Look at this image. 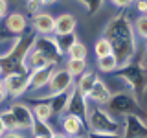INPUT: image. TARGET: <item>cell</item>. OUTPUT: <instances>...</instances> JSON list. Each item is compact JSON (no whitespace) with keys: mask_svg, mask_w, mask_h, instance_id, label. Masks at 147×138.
Returning a JSON list of instances; mask_svg holds the SVG:
<instances>
[{"mask_svg":"<svg viewBox=\"0 0 147 138\" xmlns=\"http://www.w3.org/2000/svg\"><path fill=\"white\" fill-rule=\"evenodd\" d=\"M103 37H107L110 41L119 66H125V64L131 63V59H134V52H136L134 30H132V24L125 13H121L119 17L112 18L109 22Z\"/></svg>","mask_w":147,"mask_h":138,"instance_id":"cell-1","label":"cell"},{"mask_svg":"<svg viewBox=\"0 0 147 138\" xmlns=\"http://www.w3.org/2000/svg\"><path fill=\"white\" fill-rule=\"evenodd\" d=\"M86 127L90 131H99V133H121V122L103 105L90 103L88 116H86Z\"/></svg>","mask_w":147,"mask_h":138,"instance_id":"cell-2","label":"cell"},{"mask_svg":"<svg viewBox=\"0 0 147 138\" xmlns=\"http://www.w3.org/2000/svg\"><path fill=\"white\" fill-rule=\"evenodd\" d=\"M74 85H76V83H74V76L66 70V68H61V66L57 64V68L53 70L52 77H50V81H48V85H46V89H48V90L42 92V94H33L31 98L42 101V99H48L52 94H57V92H64V90H70Z\"/></svg>","mask_w":147,"mask_h":138,"instance_id":"cell-3","label":"cell"},{"mask_svg":"<svg viewBox=\"0 0 147 138\" xmlns=\"http://www.w3.org/2000/svg\"><path fill=\"white\" fill-rule=\"evenodd\" d=\"M2 87H4V90H6L7 96H11V98H20L22 94L28 92V87H30V74L24 72V70L9 72L2 79Z\"/></svg>","mask_w":147,"mask_h":138,"instance_id":"cell-4","label":"cell"},{"mask_svg":"<svg viewBox=\"0 0 147 138\" xmlns=\"http://www.w3.org/2000/svg\"><path fill=\"white\" fill-rule=\"evenodd\" d=\"M107 109L114 116H127V114H136L138 110V103L132 96L125 94V92H119V94H112L107 103Z\"/></svg>","mask_w":147,"mask_h":138,"instance_id":"cell-5","label":"cell"},{"mask_svg":"<svg viewBox=\"0 0 147 138\" xmlns=\"http://www.w3.org/2000/svg\"><path fill=\"white\" fill-rule=\"evenodd\" d=\"M121 127H123L121 138H147V123L138 114L123 116Z\"/></svg>","mask_w":147,"mask_h":138,"instance_id":"cell-6","label":"cell"},{"mask_svg":"<svg viewBox=\"0 0 147 138\" xmlns=\"http://www.w3.org/2000/svg\"><path fill=\"white\" fill-rule=\"evenodd\" d=\"M9 110H11L13 116H15L18 129H20V131H26V133H31L33 123H35V116H33V110H31L30 105L22 103V101H15V103H11Z\"/></svg>","mask_w":147,"mask_h":138,"instance_id":"cell-7","label":"cell"},{"mask_svg":"<svg viewBox=\"0 0 147 138\" xmlns=\"http://www.w3.org/2000/svg\"><path fill=\"white\" fill-rule=\"evenodd\" d=\"M55 68H57V63H50V64H46V66L39 68V70L30 72V87H28V92L33 96V94L42 90L44 87L48 85V81H50V77H52Z\"/></svg>","mask_w":147,"mask_h":138,"instance_id":"cell-8","label":"cell"},{"mask_svg":"<svg viewBox=\"0 0 147 138\" xmlns=\"http://www.w3.org/2000/svg\"><path fill=\"white\" fill-rule=\"evenodd\" d=\"M88 109H90V101L86 99V96H85V94H81V92L76 89V85H74V89H70V99H68L66 112L77 114V116L83 118V120H85V123H86Z\"/></svg>","mask_w":147,"mask_h":138,"instance_id":"cell-9","label":"cell"},{"mask_svg":"<svg viewBox=\"0 0 147 138\" xmlns=\"http://www.w3.org/2000/svg\"><path fill=\"white\" fill-rule=\"evenodd\" d=\"M85 120L79 118L77 114L64 112L61 116V131L66 136H85Z\"/></svg>","mask_w":147,"mask_h":138,"instance_id":"cell-10","label":"cell"},{"mask_svg":"<svg viewBox=\"0 0 147 138\" xmlns=\"http://www.w3.org/2000/svg\"><path fill=\"white\" fill-rule=\"evenodd\" d=\"M31 26H33L37 35L50 37V35H53V30H55V17L50 11H44L42 9V11H39L37 15H33Z\"/></svg>","mask_w":147,"mask_h":138,"instance_id":"cell-11","label":"cell"},{"mask_svg":"<svg viewBox=\"0 0 147 138\" xmlns=\"http://www.w3.org/2000/svg\"><path fill=\"white\" fill-rule=\"evenodd\" d=\"M28 28V17L22 11H11L4 17V30L9 35H17L20 37Z\"/></svg>","mask_w":147,"mask_h":138,"instance_id":"cell-12","label":"cell"},{"mask_svg":"<svg viewBox=\"0 0 147 138\" xmlns=\"http://www.w3.org/2000/svg\"><path fill=\"white\" fill-rule=\"evenodd\" d=\"M110 96H112V92H110L109 85L103 79L98 77V81L94 83V87H92L88 90V94H86V99H88L92 105H103V107H107Z\"/></svg>","mask_w":147,"mask_h":138,"instance_id":"cell-13","label":"cell"},{"mask_svg":"<svg viewBox=\"0 0 147 138\" xmlns=\"http://www.w3.org/2000/svg\"><path fill=\"white\" fill-rule=\"evenodd\" d=\"M76 26H77V18L74 17L72 13L64 11L59 17H55L53 35H68V33H74V31H76Z\"/></svg>","mask_w":147,"mask_h":138,"instance_id":"cell-14","label":"cell"},{"mask_svg":"<svg viewBox=\"0 0 147 138\" xmlns=\"http://www.w3.org/2000/svg\"><path fill=\"white\" fill-rule=\"evenodd\" d=\"M68 99H70V90H64V92H57V94H52L46 101L52 105L53 114H57V116H63V114L66 112Z\"/></svg>","mask_w":147,"mask_h":138,"instance_id":"cell-15","label":"cell"},{"mask_svg":"<svg viewBox=\"0 0 147 138\" xmlns=\"http://www.w3.org/2000/svg\"><path fill=\"white\" fill-rule=\"evenodd\" d=\"M18 43H20V37L17 35H0V61L15 52Z\"/></svg>","mask_w":147,"mask_h":138,"instance_id":"cell-16","label":"cell"},{"mask_svg":"<svg viewBox=\"0 0 147 138\" xmlns=\"http://www.w3.org/2000/svg\"><path fill=\"white\" fill-rule=\"evenodd\" d=\"M31 110H33V116H35V120H39V122H50V120L53 118L52 105H50L46 99L39 101V103H35Z\"/></svg>","mask_w":147,"mask_h":138,"instance_id":"cell-17","label":"cell"},{"mask_svg":"<svg viewBox=\"0 0 147 138\" xmlns=\"http://www.w3.org/2000/svg\"><path fill=\"white\" fill-rule=\"evenodd\" d=\"M98 74L96 72H85L83 74V76H79V81L76 83V89L81 92V94H88V90L92 89V87H94V83L98 81Z\"/></svg>","mask_w":147,"mask_h":138,"instance_id":"cell-18","label":"cell"},{"mask_svg":"<svg viewBox=\"0 0 147 138\" xmlns=\"http://www.w3.org/2000/svg\"><path fill=\"white\" fill-rule=\"evenodd\" d=\"M98 68L103 74H112V72H116L118 68H119V63H118V57L114 53H109V55H105V57H99L98 59Z\"/></svg>","mask_w":147,"mask_h":138,"instance_id":"cell-19","label":"cell"},{"mask_svg":"<svg viewBox=\"0 0 147 138\" xmlns=\"http://www.w3.org/2000/svg\"><path fill=\"white\" fill-rule=\"evenodd\" d=\"M53 41H55L57 50L61 52V55H66L68 48L77 41V35H76V31H74V33H68V35H53Z\"/></svg>","mask_w":147,"mask_h":138,"instance_id":"cell-20","label":"cell"},{"mask_svg":"<svg viewBox=\"0 0 147 138\" xmlns=\"http://www.w3.org/2000/svg\"><path fill=\"white\" fill-rule=\"evenodd\" d=\"M64 68H66V70L74 76V79H76V77H79V76H83V74L86 72L88 64H86V59H68Z\"/></svg>","mask_w":147,"mask_h":138,"instance_id":"cell-21","label":"cell"},{"mask_svg":"<svg viewBox=\"0 0 147 138\" xmlns=\"http://www.w3.org/2000/svg\"><path fill=\"white\" fill-rule=\"evenodd\" d=\"M86 55H88V46L83 43V41H79V39H77L66 52L68 59H86Z\"/></svg>","mask_w":147,"mask_h":138,"instance_id":"cell-22","label":"cell"},{"mask_svg":"<svg viewBox=\"0 0 147 138\" xmlns=\"http://www.w3.org/2000/svg\"><path fill=\"white\" fill-rule=\"evenodd\" d=\"M94 53H96V57H105V55H109V53H114V50H112V44H110V41L107 39V37H103L101 35L98 41L94 43Z\"/></svg>","mask_w":147,"mask_h":138,"instance_id":"cell-23","label":"cell"},{"mask_svg":"<svg viewBox=\"0 0 147 138\" xmlns=\"http://www.w3.org/2000/svg\"><path fill=\"white\" fill-rule=\"evenodd\" d=\"M132 30H134V35L142 37V39H147V15H140L134 20V26H132Z\"/></svg>","mask_w":147,"mask_h":138,"instance_id":"cell-24","label":"cell"},{"mask_svg":"<svg viewBox=\"0 0 147 138\" xmlns=\"http://www.w3.org/2000/svg\"><path fill=\"white\" fill-rule=\"evenodd\" d=\"M0 120H2V123H4V127H6V131H17V129H18L17 120H15V116H13V112H11L9 109L0 112Z\"/></svg>","mask_w":147,"mask_h":138,"instance_id":"cell-25","label":"cell"},{"mask_svg":"<svg viewBox=\"0 0 147 138\" xmlns=\"http://www.w3.org/2000/svg\"><path fill=\"white\" fill-rule=\"evenodd\" d=\"M86 138H121V133H99V131H86Z\"/></svg>","mask_w":147,"mask_h":138,"instance_id":"cell-26","label":"cell"},{"mask_svg":"<svg viewBox=\"0 0 147 138\" xmlns=\"http://www.w3.org/2000/svg\"><path fill=\"white\" fill-rule=\"evenodd\" d=\"M26 7L31 15H37L39 11H42L44 4H42V0H26Z\"/></svg>","mask_w":147,"mask_h":138,"instance_id":"cell-27","label":"cell"},{"mask_svg":"<svg viewBox=\"0 0 147 138\" xmlns=\"http://www.w3.org/2000/svg\"><path fill=\"white\" fill-rule=\"evenodd\" d=\"M0 138H30L26 135V131H20V129H17V131H6Z\"/></svg>","mask_w":147,"mask_h":138,"instance_id":"cell-28","label":"cell"},{"mask_svg":"<svg viewBox=\"0 0 147 138\" xmlns=\"http://www.w3.org/2000/svg\"><path fill=\"white\" fill-rule=\"evenodd\" d=\"M134 7L140 15H147V0H134Z\"/></svg>","mask_w":147,"mask_h":138,"instance_id":"cell-29","label":"cell"},{"mask_svg":"<svg viewBox=\"0 0 147 138\" xmlns=\"http://www.w3.org/2000/svg\"><path fill=\"white\" fill-rule=\"evenodd\" d=\"M110 4L116 7H129L131 4H134V0H110Z\"/></svg>","mask_w":147,"mask_h":138,"instance_id":"cell-30","label":"cell"},{"mask_svg":"<svg viewBox=\"0 0 147 138\" xmlns=\"http://www.w3.org/2000/svg\"><path fill=\"white\" fill-rule=\"evenodd\" d=\"M7 15V0H0V20Z\"/></svg>","mask_w":147,"mask_h":138,"instance_id":"cell-31","label":"cell"},{"mask_svg":"<svg viewBox=\"0 0 147 138\" xmlns=\"http://www.w3.org/2000/svg\"><path fill=\"white\" fill-rule=\"evenodd\" d=\"M6 98H7L6 90H4V87H0V105H4V101H6Z\"/></svg>","mask_w":147,"mask_h":138,"instance_id":"cell-32","label":"cell"},{"mask_svg":"<svg viewBox=\"0 0 147 138\" xmlns=\"http://www.w3.org/2000/svg\"><path fill=\"white\" fill-rule=\"evenodd\" d=\"M57 2H61V0H42L44 6H53V4H57Z\"/></svg>","mask_w":147,"mask_h":138,"instance_id":"cell-33","label":"cell"},{"mask_svg":"<svg viewBox=\"0 0 147 138\" xmlns=\"http://www.w3.org/2000/svg\"><path fill=\"white\" fill-rule=\"evenodd\" d=\"M6 133V127H4V123H2V120H0V136Z\"/></svg>","mask_w":147,"mask_h":138,"instance_id":"cell-34","label":"cell"},{"mask_svg":"<svg viewBox=\"0 0 147 138\" xmlns=\"http://www.w3.org/2000/svg\"><path fill=\"white\" fill-rule=\"evenodd\" d=\"M33 138H50L48 135H33Z\"/></svg>","mask_w":147,"mask_h":138,"instance_id":"cell-35","label":"cell"},{"mask_svg":"<svg viewBox=\"0 0 147 138\" xmlns=\"http://www.w3.org/2000/svg\"><path fill=\"white\" fill-rule=\"evenodd\" d=\"M2 74H4V70H2V63H0V76H2Z\"/></svg>","mask_w":147,"mask_h":138,"instance_id":"cell-36","label":"cell"},{"mask_svg":"<svg viewBox=\"0 0 147 138\" xmlns=\"http://www.w3.org/2000/svg\"><path fill=\"white\" fill-rule=\"evenodd\" d=\"M145 43H147V39H145ZM145 50H147V44H145Z\"/></svg>","mask_w":147,"mask_h":138,"instance_id":"cell-37","label":"cell"}]
</instances>
